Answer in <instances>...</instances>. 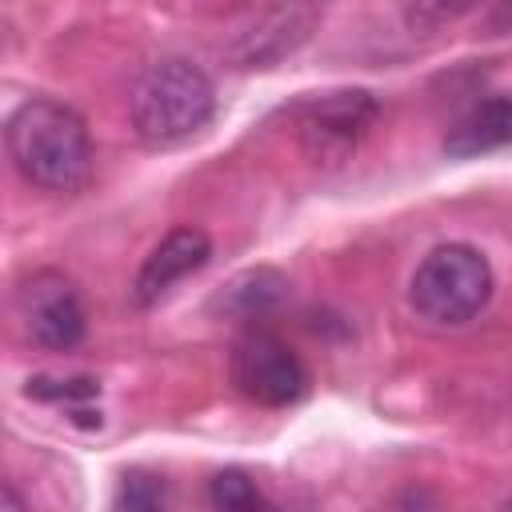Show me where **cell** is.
<instances>
[{"label":"cell","instance_id":"cell-14","mask_svg":"<svg viewBox=\"0 0 512 512\" xmlns=\"http://www.w3.org/2000/svg\"><path fill=\"white\" fill-rule=\"evenodd\" d=\"M460 12H468V8L464 4H456V8H444V4H412V8H404V20L412 28H424V24H444V20L460 16Z\"/></svg>","mask_w":512,"mask_h":512},{"label":"cell","instance_id":"cell-2","mask_svg":"<svg viewBox=\"0 0 512 512\" xmlns=\"http://www.w3.org/2000/svg\"><path fill=\"white\" fill-rule=\"evenodd\" d=\"M132 128L152 148H172L196 136L216 112V88L208 72L184 56L148 64L128 96Z\"/></svg>","mask_w":512,"mask_h":512},{"label":"cell","instance_id":"cell-16","mask_svg":"<svg viewBox=\"0 0 512 512\" xmlns=\"http://www.w3.org/2000/svg\"><path fill=\"white\" fill-rule=\"evenodd\" d=\"M508 512H512V504H508Z\"/></svg>","mask_w":512,"mask_h":512},{"label":"cell","instance_id":"cell-1","mask_svg":"<svg viewBox=\"0 0 512 512\" xmlns=\"http://www.w3.org/2000/svg\"><path fill=\"white\" fill-rule=\"evenodd\" d=\"M4 148L12 168L44 192H80L92 176V136L76 108L32 96L4 124Z\"/></svg>","mask_w":512,"mask_h":512},{"label":"cell","instance_id":"cell-12","mask_svg":"<svg viewBox=\"0 0 512 512\" xmlns=\"http://www.w3.org/2000/svg\"><path fill=\"white\" fill-rule=\"evenodd\" d=\"M112 512H172L168 484L148 468H128L116 484Z\"/></svg>","mask_w":512,"mask_h":512},{"label":"cell","instance_id":"cell-6","mask_svg":"<svg viewBox=\"0 0 512 512\" xmlns=\"http://www.w3.org/2000/svg\"><path fill=\"white\" fill-rule=\"evenodd\" d=\"M376 116H380V104L364 88L320 92L296 108L300 140L316 160H340L348 148H356L368 136Z\"/></svg>","mask_w":512,"mask_h":512},{"label":"cell","instance_id":"cell-5","mask_svg":"<svg viewBox=\"0 0 512 512\" xmlns=\"http://www.w3.org/2000/svg\"><path fill=\"white\" fill-rule=\"evenodd\" d=\"M16 312L24 320V332L52 352H68L84 340L88 316H84V300L72 276L56 272V268H40L32 276L20 280L16 288Z\"/></svg>","mask_w":512,"mask_h":512},{"label":"cell","instance_id":"cell-13","mask_svg":"<svg viewBox=\"0 0 512 512\" xmlns=\"http://www.w3.org/2000/svg\"><path fill=\"white\" fill-rule=\"evenodd\" d=\"M28 396H36V400H60V404H68V412H76L80 400H96L100 396V380H92V376H76V380L36 376V380H28Z\"/></svg>","mask_w":512,"mask_h":512},{"label":"cell","instance_id":"cell-4","mask_svg":"<svg viewBox=\"0 0 512 512\" xmlns=\"http://www.w3.org/2000/svg\"><path fill=\"white\" fill-rule=\"evenodd\" d=\"M232 384L244 400L260 408H288L308 392V368L292 344H284L268 328H252L236 340L228 360Z\"/></svg>","mask_w":512,"mask_h":512},{"label":"cell","instance_id":"cell-11","mask_svg":"<svg viewBox=\"0 0 512 512\" xmlns=\"http://www.w3.org/2000/svg\"><path fill=\"white\" fill-rule=\"evenodd\" d=\"M208 508L212 512H284L244 468H224L208 484Z\"/></svg>","mask_w":512,"mask_h":512},{"label":"cell","instance_id":"cell-10","mask_svg":"<svg viewBox=\"0 0 512 512\" xmlns=\"http://www.w3.org/2000/svg\"><path fill=\"white\" fill-rule=\"evenodd\" d=\"M288 296V280L284 272L260 264V268H244L240 276H232L216 300H212V312H224L232 320H260L268 316L272 308H280V300Z\"/></svg>","mask_w":512,"mask_h":512},{"label":"cell","instance_id":"cell-8","mask_svg":"<svg viewBox=\"0 0 512 512\" xmlns=\"http://www.w3.org/2000/svg\"><path fill=\"white\" fill-rule=\"evenodd\" d=\"M212 256V240L204 228L196 224H176L140 264L136 272V284H132V300L136 308H148L156 300H164L172 292V284H180L184 276L200 272Z\"/></svg>","mask_w":512,"mask_h":512},{"label":"cell","instance_id":"cell-15","mask_svg":"<svg viewBox=\"0 0 512 512\" xmlns=\"http://www.w3.org/2000/svg\"><path fill=\"white\" fill-rule=\"evenodd\" d=\"M0 512H28L24 508V500H20V492H16V484L8 480L4 488H0Z\"/></svg>","mask_w":512,"mask_h":512},{"label":"cell","instance_id":"cell-3","mask_svg":"<svg viewBox=\"0 0 512 512\" xmlns=\"http://www.w3.org/2000/svg\"><path fill=\"white\" fill-rule=\"evenodd\" d=\"M492 300V264L472 244L432 248L408 284V304L432 324H468Z\"/></svg>","mask_w":512,"mask_h":512},{"label":"cell","instance_id":"cell-7","mask_svg":"<svg viewBox=\"0 0 512 512\" xmlns=\"http://www.w3.org/2000/svg\"><path fill=\"white\" fill-rule=\"evenodd\" d=\"M320 24L316 4H276L260 8L248 24L236 28V36L224 44V60L232 68H276L288 60Z\"/></svg>","mask_w":512,"mask_h":512},{"label":"cell","instance_id":"cell-9","mask_svg":"<svg viewBox=\"0 0 512 512\" xmlns=\"http://www.w3.org/2000/svg\"><path fill=\"white\" fill-rule=\"evenodd\" d=\"M508 144H512V92L480 100L444 136V152L456 156V160L496 152V148H508Z\"/></svg>","mask_w":512,"mask_h":512}]
</instances>
